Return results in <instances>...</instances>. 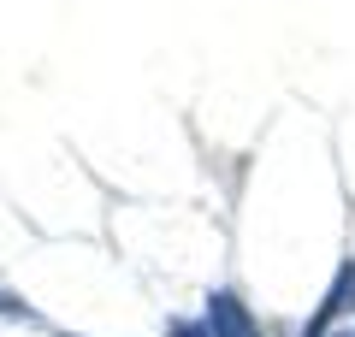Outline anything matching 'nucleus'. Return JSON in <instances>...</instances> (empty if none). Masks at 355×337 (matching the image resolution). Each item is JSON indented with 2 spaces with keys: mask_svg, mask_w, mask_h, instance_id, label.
<instances>
[{
  "mask_svg": "<svg viewBox=\"0 0 355 337\" xmlns=\"http://www.w3.org/2000/svg\"><path fill=\"white\" fill-rule=\"evenodd\" d=\"M0 308H18V302H6V296H0Z\"/></svg>",
  "mask_w": 355,
  "mask_h": 337,
  "instance_id": "f03ea898",
  "label": "nucleus"
},
{
  "mask_svg": "<svg viewBox=\"0 0 355 337\" xmlns=\"http://www.w3.org/2000/svg\"><path fill=\"white\" fill-rule=\"evenodd\" d=\"M343 337H355V331H343Z\"/></svg>",
  "mask_w": 355,
  "mask_h": 337,
  "instance_id": "7ed1b4c3",
  "label": "nucleus"
},
{
  "mask_svg": "<svg viewBox=\"0 0 355 337\" xmlns=\"http://www.w3.org/2000/svg\"><path fill=\"white\" fill-rule=\"evenodd\" d=\"M207 337H254V320L249 308H243L231 290H219L214 302H207Z\"/></svg>",
  "mask_w": 355,
  "mask_h": 337,
  "instance_id": "f257e3e1",
  "label": "nucleus"
}]
</instances>
